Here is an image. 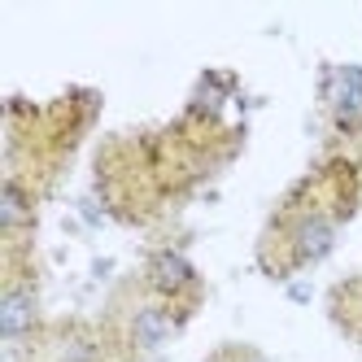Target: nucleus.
Instances as JSON below:
<instances>
[{"label":"nucleus","instance_id":"obj_1","mask_svg":"<svg viewBox=\"0 0 362 362\" xmlns=\"http://www.w3.org/2000/svg\"><path fill=\"white\" fill-rule=\"evenodd\" d=\"M35 323H40V297L27 279H13L5 297H0V336L22 341L27 332H35Z\"/></svg>","mask_w":362,"mask_h":362},{"label":"nucleus","instance_id":"obj_2","mask_svg":"<svg viewBox=\"0 0 362 362\" xmlns=\"http://www.w3.org/2000/svg\"><path fill=\"white\" fill-rule=\"evenodd\" d=\"M148 284H153V293H162V297H179V293H188L197 288V271L192 262L179 249H158L148 257Z\"/></svg>","mask_w":362,"mask_h":362},{"label":"nucleus","instance_id":"obj_3","mask_svg":"<svg viewBox=\"0 0 362 362\" xmlns=\"http://www.w3.org/2000/svg\"><path fill=\"white\" fill-rule=\"evenodd\" d=\"M336 245V223L327 214H305L297 227H293V257L297 262H319L327 257Z\"/></svg>","mask_w":362,"mask_h":362},{"label":"nucleus","instance_id":"obj_4","mask_svg":"<svg viewBox=\"0 0 362 362\" xmlns=\"http://www.w3.org/2000/svg\"><path fill=\"white\" fill-rule=\"evenodd\" d=\"M175 315L166 305H140L136 315H132V345L136 349H144V354H153V349H162L170 336H175Z\"/></svg>","mask_w":362,"mask_h":362},{"label":"nucleus","instance_id":"obj_5","mask_svg":"<svg viewBox=\"0 0 362 362\" xmlns=\"http://www.w3.org/2000/svg\"><path fill=\"white\" fill-rule=\"evenodd\" d=\"M332 110H336V122H341L345 132L362 127V70L358 66L336 70V79H332Z\"/></svg>","mask_w":362,"mask_h":362},{"label":"nucleus","instance_id":"obj_6","mask_svg":"<svg viewBox=\"0 0 362 362\" xmlns=\"http://www.w3.org/2000/svg\"><path fill=\"white\" fill-rule=\"evenodd\" d=\"M31 218H35L31 197L22 192L18 179H5V188H0V223H5V231H22V227H31Z\"/></svg>","mask_w":362,"mask_h":362},{"label":"nucleus","instance_id":"obj_7","mask_svg":"<svg viewBox=\"0 0 362 362\" xmlns=\"http://www.w3.org/2000/svg\"><path fill=\"white\" fill-rule=\"evenodd\" d=\"M57 362H100V349L88 332H70L57 345Z\"/></svg>","mask_w":362,"mask_h":362},{"label":"nucleus","instance_id":"obj_8","mask_svg":"<svg viewBox=\"0 0 362 362\" xmlns=\"http://www.w3.org/2000/svg\"><path fill=\"white\" fill-rule=\"evenodd\" d=\"M249 362H262V358H249Z\"/></svg>","mask_w":362,"mask_h":362},{"label":"nucleus","instance_id":"obj_9","mask_svg":"<svg viewBox=\"0 0 362 362\" xmlns=\"http://www.w3.org/2000/svg\"><path fill=\"white\" fill-rule=\"evenodd\" d=\"M358 341H362V336H358Z\"/></svg>","mask_w":362,"mask_h":362}]
</instances>
